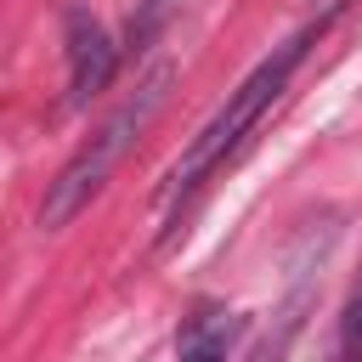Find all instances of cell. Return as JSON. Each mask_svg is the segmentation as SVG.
Returning <instances> with one entry per match:
<instances>
[{"label": "cell", "mask_w": 362, "mask_h": 362, "mask_svg": "<svg viewBox=\"0 0 362 362\" xmlns=\"http://www.w3.org/2000/svg\"><path fill=\"white\" fill-rule=\"evenodd\" d=\"M170 85H175V68L170 62H153L141 79H136V90L90 130V141L57 170V181L45 187V204H40V226L45 232H57V226H68L102 187H107V175L119 170V158L141 141V130L158 119V107L170 102Z\"/></svg>", "instance_id": "cell-1"}, {"label": "cell", "mask_w": 362, "mask_h": 362, "mask_svg": "<svg viewBox=\"0 0 362 362\" xmlns=\"http://www.w3.org/2000/svg\"><path fill=\"white\" fill-rule=\"evenodd\" d=\"M305 45H311V28H305V34H294V40H283L272 57H260V62L249 68V79L221 102V113H215V119L187 141V153L175 158V170L164 175V192H170V198H187V192H192V187H198V181H204V175H209V170H215V164H221V158H226V153H232V147L260 124V113L283 96L288 74L300 68Z\"/></svg>", "instance_id": "cell-2"}, {"label": "cell", "mask_w": 362, "mask_h": 362, "mask_svg": "<svg viewBox=\"0 0 362 362\" xmlns=\"http://www.w3.org/2000/svg\"><path fill=\"white\" fill-rule=\"evenodd\" d=\"M62 34H68V102L85 107L90 96L107 90V79L119 68V45L107 40V28L85 6H68L62 11Z\"/></svg>", "instance_id": "cell-3"}, {"label": "cell", "mask_w": 362, "mask_h": 362, "mask_svg": "<svg viewBox=\"0 0 362 362\" xmlns=\"http://www.w3.org/2000/svg\"><path fill=\"white\" fill-rule=\"evenodd\" d=\"M249 339V317L232 311V305H192L181 317V334H175V362H232L238 345Z\"/></svg>", "instance_id": "cell-4"}, {"label": "cell", "mask_w": 362, "mask_h": 362, "mask_svg": "<svg viewBox=\"0 0 362 362\" xmlns=\"http://www.w3.org/2000/svg\"><path fill=\"white\" fill-rule=\"evenodd\" d=\"M311 305V266L294 277V288H288V300L272 311V328H260L255 339H243V351L232 356V362H283L288 356V339L300 334V311Z\"/></svg>", "instance_id": "cell-5"}, {"label": "cell", "mask_w": 362, "mask_h": 362, "mask_svg": "<svg viewBox=\"0 0 362 362\" xmlns=\"http://www.w3.org/2000/svg\"><path fill=\"white\" fill-rule=\"evenodd\" d=\"M339 362H362V272H356L345 317H339Z\"/></svg>", "instance_id": "cell-6"}, {"label": "cell", "mask_w": 362, "mask_h": 362, "mask_svg": "<svg viewBox=\"0 0 362 362\" xmlns=\"http://www.w3.org/2000/svg\"><path fill=\"white\" fill-rule=\"evenodd\" d=\"M170 6H175V0H141V11L130 17V34H124V45H130V51H147V40L164 28Z\"/></svg>", "instance_id": "cell-7"}]
</instances>
